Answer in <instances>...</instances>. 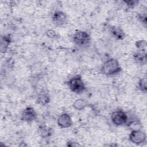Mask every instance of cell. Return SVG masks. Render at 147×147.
<instances>
[{
	"instance_id": "cell-7",
	"label": "cell",
	"mask_w": 147,
	"mask_h": 147,
	"mask_svg": "<svg viewBox=\"0 0 147 147\" xmlns=\"http://www.w3.org/2000/svg\"><path fill=\"white\" fill-rule=\"evenodd\" d=\"M52 20L55 25L62 26L67 22V17L65 13L61 11L56 10L53 13Z\"/></svg>"
},
{
	"instance_id": "cell-10",
	"label": "cell",
	"mask_w": 147,
	"mask_h": 147,
	"mask_svg": "<svg viewBox=\"0 0 147 147\" xmlns=\"http://www.w3.org/2000/svg\"><path fill=\"white\" fill-rule=\"evenodd\" d=\"M111 32L114 37L118 40L123 39L125 37V33L119 27L113 26L111 28Z\"/></svg>"
},
{
	"instance_id": "cell-2",
	"label": "cell",
	"mask_w": 147,
	"mask_h": 147,
	"mask_svg": "<svg viewBox=\"0 0 147 147\" xmlns=\"http://www.w3.org/2000/svg\"><path fill=\"white\" fill-rule=\"evenodd\" d=\"M68 86L72 92L78 94H82L86 90L84 83L82 77L79 75L72 78L68 82Z\"/></svg>"
},
{
	"instance_id": "cell-5",
	"label": "cell",
	"mask_w": 147,
	"mask_h": 147,
	"mask_svg": "<svg viewBox=\"0 0 147 147\" xmlns=\"http://www.w3.org/2000/svg\"><path fill=\"white\" fill-rule=\"evenodd\" d=\"M129 139L133 143L139 145L145 141L146 134L140 129L133 130L129 135Z\"/></svg>"
},
{
	"instance_id": "cell-14",
	"label": "cell",
	"mask_w": 147,
	"mask_h": 147,
	"mask_svg": "<svg viewBox=\"0 0 147 147\" xmlns=\"http://www.w3.org/2000/svg\"><path fill=\"white\" fill-rule=\"evenodd\" d=\"M10 39L9 37L4 36V37L2 38L1 42V50L2 52H5L6 51L7 47L10 44Z\"/></svg>"
},
{
	"instance_id": "cell-6",
	"label": "cell",
	"mask_w": 147,
	"mask_h": 147,
	"mask_svg": "<svg viewBox=\"0 0 147 147\" xmlns=\"http://www.w3.org/2000/svg\"><path fill=\"white\" fill-rule=\"evenodd\" d=\"M37 118V113L34 109L30 106L26 107L21 114V119L27 122H31Z\"/></svg>"
},
{
	"instance_id": "cell-16",
	"label": "cell",
	"mask_w": 147,
	"mask_h": 147,
	"mask_svg": "<svg viewBox=\"0 0 147 147\" xmlns=\"http://www.w3.org/2000/svg\"><path fill=\"white\" fill-rule=\"evenodd\" d=\"M136 46L138 51H146V42L145 40H138L136 42Z\"/></svg>"
},
{
	"instance_id": "cell-4",
	"label": "cell",
	"mask_w": 147,
	"mask_h": 147,
	"mask_svg": "<svg viewBox=\"0 0 147 147\" xmlns=\"http://www.w3.org/2000/svg\"><path fill=\"white\" fill-rule=\"evenodd\" d=\"M111 119L115 125L122 126L128 122V116L123 110H117L112 113Z\"/></svg>"
},
{
	"instance_id": "cell-3",
	"label": "cell",
	"mask_w": 147,
	"mask_h": 147,
	"mask_svg": "<svg viewBox=\"0 0 147 147\" xmlns=\"http://www.w3.org/2000/svg\"><path fill=\"white\" fill-rule=\"evenodd\" d=\"M72 39L76 45L79 47H83L87 46L90 43L91 37L87 32L85 31L79 30L75 33Z\"/></svg>"
},
{
	"instance_id": "cell-12",
	"label": "cell",
	"mask_w": 147,
	"mask_h": 147,
	"mask_svg": "<svg viewBox=\"0 0 147 147\" xmlns=\"http://www.w3.org/2000/svg\"><path fill=\"white\" fill-rule=\"evenodd\" d=\"M86 106H87L86 102L82 99H76L73 104V107L78 110H82Z\"/></svg>"
},
{
	"instance_id": "cell-9",
	"label": "cell",
	"mask_w": 147,
	"mask_h": 147,
	"mask_svg": "<svg viewBox=\"0 0 147 147\" xmlns=\"http://www.w3.org/2000/svg\"><path fill=\"white\" fill-rule=\"evenodd\" d=\"M133 58L134 60L138 63H145L146 61V51H138L137 52L134 54Z\"/></svg>"
},
{
	"instance_id": "cell-1",
	"label": "cell",
	"mask_w": 147,
	"mask_h": 147,
	"mask_svg": "<svg viewBox=\"0 0 147 147\" xmlns=\"http://www.w3.org/2000/svg\"><path fill=\"white\" fill-rule=\"evenodd\" d=\"M121 71L119 61L114 58L106 60L101 67L102 74L107 76H113L119 73Z\"/></svg>"
},
{
	"instance_id": "cell-11",
	"label": "cell",
	"mask_w": 147,
	"mask_h": 147,
	"mask_svg": "<svg viewBox=\"0 0 147 147\" xmlns=\"http://www.w3.org/2000/svg\"><path fill=\"white\" fill-rule=\"evenodd\" d=\"M49 100H50V99L49 96L47 93H45V92L40 93L38 96V98L37 99V102L42 105H47L49 102Z\"/></svg>"
},
{
	"instance_id": "cell-17",
	"label": "cell",
	"mask_w": 147,
	"mask_h": 147,
	"mask_svg": "<svg viewBox=\"0 0 147 147\" xmlns=\"http://www.w3.org/2000/svg\"><path fill=\"white\" fill-rule=\"evenodd\" d=\"M123 2L130 7H133L138 2L137 1H123Z\"/></svg>"
},
{
	"instance_id": "cell-15",
	"label": "cell",
	"mask_w": 147,
	"mask_h": 147,
	"mask_svg": "<svg viewBox=\"0 0 147 147\" xmlns=\"http://www.w3.org/2000/svg\"><path fill=\"white\" fill-rule=\"evenodd\" d=\"M138 87L140 90L146 93L147 91V79L146 77L142 78L140 79L138 82Z\"/></svg>"
},
{
	"instance_id": "cell-8",
	"label": "cell",
	"mask_w": 147,
	"mask_h": 147,
	"mask_svg": "<svg viewBox=\"0 0 147 147\" xmlns=\"http://www.w3.org/2000/svg\"><path fill=\"white\" fill-rule=\"evenodd\" d=\"M57 125L61 128H68L72 126V121L70 115L67 113H63L57 118Z\"/></svg>"
},
{
	"instance_id": "cell-13",
	"label": "cell",
	"mask_w": 147,
	"mask_h": 147,
	"mask_svg": "<svg viewBox=\"0 0 147 147\" xmlns=\"http://www.w3.org/2000/svg\"><path fill=\"white\" fill-rule=\"evenodd\" d=\"M39 133L41 137H47L51 135V128L45 126H41L39 128Z\"/></svg>"
},
{
	"instance_id": "cell-18",
	"label": "cell",
	"mask_w": 147,
	"mask_h": 147,
	"mask_svg": "<svg viewBox=\"0 0 147 147\" xmlns=\"http://www.w3.org/2000/svg\"><path fill=\"white\" fill-rule=\"evenodd\" d=\"M46 34H47V35L49 37H51V38L55 37V36H56V33L53 30H47V32H46Z\"/></svg>"
}]
</instances>
